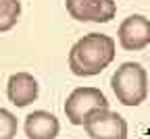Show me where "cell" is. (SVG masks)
<instances>
[{"label": "cell", "mask_w": 150, "mask_h": 139, "mask_svg": "<svg viewBox=\"0 0 150 139\" xmlns=\"http://www.w3.org/2000/svg\"><path fill=\"white\" fill-rule=\"evenodd\" d=\"M115 39L104 33H88L73 44L69 52V69L77 77L100 75L115 60Z\"/></svg>", "instance_id": "6da1fadb"}, {"label": "cell", "mask_w": 150, "mask_h": 139, "mask_svg": "<svg viewBox=\"0 0 150 139\" xmlns=\"http://www.w3.org/2000/svg\"><path fill=\"white\" fill-rule=\"evenodd\" d=\"M112 93L123 106H140L148 95V75L140 62H123L110 77Z\"/></svg>", "instance_id": "7a4b0ae2"}, {"label": "cell", "mask_w": 150, "mask_h": 139, "mask_svg": "<svg viewBox=\"0 0 150 139\" xmlns=\"http://www.w3.org/2000/svg\"><path fill=\"white\" fill-rule=\"evenodd\" d=\"M83 129L90 139H127V121L108 108L92 110L83 121Z\"/></svg>", "instance_id": "3957f363"}, {"label": "cell", "mask_w": 150, "mask_h": 139, "mask_svg": "<svg viewBox=\"0 0 150 139\" xmlns=\"http://www.w3.org/2000/svg\"><path fill=\"white\" fill-rule=\"evenodd\" d=\"M96 108H108L106 95L98 87H75L65 102V116L71 125H83L86 116Z\"/></svg>", "instance_id": "277c9868"}, {"label": "cell", "mask_w": 150, "mask_h": 139, "mask_svg": "<svg viewBox=\"0 0 150 139\" xmlns=\"http://www.w3.org/2000/svg\"><path fill=\"white\" fill-rule=\"evenodd\" d=\"M71 19L81 23H108L117 15L112 0H65Z\"/></svg>", "instance_id": "5b68a950"}, {"label": "cell", "mask_w": 150, "mask_h": 139, "mask_svg": "<svg viewBox=\"0 0 150 139\" xmlns=\"http://www.w3.org/2000/svg\"><path fill=\"white\" fill-rule=\"evenodd\" d=\"M119 44L127 52H140L150 46V19L144 15H129L119 25Z\"/></svg>", "instance_id": "8992f818"}, {"label": "cell", "mask_w": 150, "mask_h": 139, "mask_svg": "<svg viewBox=\"0 0 150 139\" xmlns=\"http://www.w3.org/2000/svg\"><path fill=\"white\" fill-rule=\"evenodd\" d=\"M6 95H8L11 104H15L17 108H25V106H29L38 100L40 85H38L33 75L15 73V75H11L8 83H6Z\"/></svg>", "instance_id": "52a82bcc"}, {"label": "cell", "mask_w": 150, "mask_h": 139, "mask_svg": "<svg viewBox=\"0 0 150 139\" xmlns=\"http://www.w3.org/2000/svg\"><path fill=\"white\" fill-rule=\"evenodd\" d=\"M61 123L48 110H33L25 116V135L27 139H56Z\"/></svg>", "instance_id": "ba28073f"}, {"label": "cell", "mask_w": 150, "mask_h": 139, "mask_svg": "<svg viewBox=\"0 0 150 139\" xmlns=\"http://www.w3.org/2000/svg\"><path fill=\"white\" fill-rule=\"evenodd\" d=\"M19 17H21V2L19 0H0V33L11 31Z\"/></svg>", "instance_id": "9c48e42d"}, {"label": "cell", "mask_w": 150, "mask_h": 139, "mask_svg": "<svg viewBox=\"0 0 150 139\" xmlns=\"http://www.w3.org/2000/svg\"><path fill=\"white\" fill-rule=\"evenodd\" d=\"M17 127V116L6 108H0V139H15Z\"/></svg>", "instance_id": "30bf717a"}]
</instances>
